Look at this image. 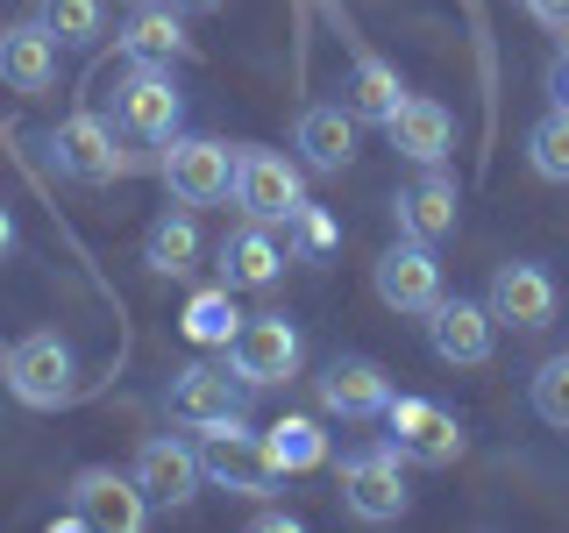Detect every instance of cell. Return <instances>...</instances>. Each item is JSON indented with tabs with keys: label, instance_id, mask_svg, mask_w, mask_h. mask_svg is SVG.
I'll return each instance as SVG.
<instances>
[{
	"label": "cell",
	"instance_id": "33",
	"mask_svg": "<svg viewBox=\"0 0 569 533\" xmlns=\"http://www.w3.org/2000/svg\"><path fill=\"white\" fill-rule=\"evenodd\" d=\"M257 526H263V533H299L292 512H257Z\"/></svg>",
	"mask_w": 569,
	"mask_h": 533
},
{
	"label": "cell",
	"instance_id": "29",
	"mask_svg": "<svg viewBox=\"0 0 569 533\" xmlns=\"http://www.w3.org/2000/svg\"><path fill=\"white\" fill-rule=\"evenodd\" d=\"M527 399H533V413H541V426H556V434H569V355H548V363L533 370Z\"/></svg>",
	"mask_w": 569,
	"mask_h": 533
},
{
	"label": "cell",
	"instance_id": "12",
	"mask_svg": "<svg viewBox=\"0 0 569 533\" xmlns=\"http://www.w3.org/2000/svg\"><path fill=\"white\" fill-rule=\"evenodd\" d=\"M164 405H171V420L178 426H213V420H236L249 413V384L236 378V370H213V363H186V370H171V384H164Z\"/></svg>",
	"mask_w": 569,
	"mask_h": 533
},
{
	"label": "cell",
	"instance_id": "11",
	"mask_svg": "<svg viewBox=\"0 0 569 533\" xmlns=\"http://www.w3.org/2000/svg\"><path fill=\"white\" fill-rule=\"evenodd\" d=\"M129 476L142 484L150 512H178V505H192V497L207 491V476H200V449H192V441H178V434H150V441H142Z\"/></svg>",
	"mask_w": 569,
	"mask_h": 533
},
{
	"label": "cell",
	"instance_id": "28",
	"mask_svg": "<svg viewBox=\"0 0 569 533\" xmlns=\"http://www.w3.org/2000/svg\"><path fill=\"white\" fill-rule=\"evenodd\" d=\"M527 157H533V171H541L548 185H569V107H548V114L533 121Z\"/></svg>",
	"mask_w": 569,
	"mask_h": 533
},
{
	"label": "cell",
	"instance_id": "20",
	"mask_svg": "<svg viewBox=\"0 0 569 533\" xmlns=\"http://www.w3.org/2000/svg\"><path fill=\"white\" fill-rule=\"evenodd\" d=\"M284 271V249L278 235L263 221H242V228H228V242H221V284L228 292H271Z\"/></svg>",
	"mask_w": 569,
	"mask_h": 533
},
{
	"label": "cell",
	"instance_id": "4",
	"mask_svg": "<svg viewBox=\"0 0 569 533\" xmlns=\"http://www.w3.org/2000/svg\"><path fill=\"white\" fill-rule=\"evenodd\" d=\"M186 121V93H178L171 64H129L114 86V129L136 142H171Z\"/></svg>",
	"mask_w": 569,
	"mask_h": 533
},
{
	"label": "cell",
	"instance_id": "26",
	"mask_svg": "<svg viewBox=\"0 0 569 533\" xmlns=\"http://www.w3.org/2000/svg\"><path fill=\"white\" fill-rule=\"evenodd\" d=\"M178 328H186V342H200V349H228V342H236V328H242L236 292H228V284H207V292H192L186 313H178Z\"/></svg>",
	"mask_w": 569,
	"mask_h": 533
},
{
	"label": "cell",
	"instance_id": "17",
	"mask_svg": "<svg viewBox=\"0 0 569 533\" xmlns=\"http://www.w3.org/2000/svg\"><path fill=\"white\" fill-rule=\"evenodd\" d=\"M71 512L79 526H100V533H136L150 520V497H142L136 476H114V470H79L71 476Z\"/></svg>",
	"mask_w": 569,
	"mask_h": 533
},
{
	"label": "cell",
	"instance_id": "15",
	"mask_svg": "<svg viewBox=\"0 0 569 533\" xmlns=\"http://www.w3.org/2000/svg\"><path fill=\"white\" fill-rule=\"evenodd\" d=\"M491 334H498V320H491L485 299H449L441 292L435 313H427V342H435V355L456 363V370H485L491 363Z\"/></svg>",
	"mask_w": 569,
	"mask_h": 533
},
{
	"label": "cell",
	"instance_id": "25",
	"mask_svg": "<svg viewBox=\"0 0 569 533\" xmlns=\"http://www.w3.org/2000/svg\"><path fill=\"white\" fill-rule=\"evenodd\" d=\"M263 455L278 462V476L320 470V462H328V434H320V420H307V413H284L278 426H263Z\"/></svg>",
	"mask_w": 569,
	"mask_h": 533
},
{
	"label": "cell",
	"instance_id": "35",
	"mask_svg": "<svg viewBox=\"0 0 569 533\" xmlns=\"http://www.w3.org/2000/svg\"><path fill=\"white\" fill-rule=\"evenodd\" d=\"M171 8H178V14H213L221 0H171Z\"/></svg>",
	"mask_w": 569,
	"mask_h": 533
},
{
	"label": "cell",
	"instance_id": "24",
	"mask_svg": "<svg viewBox=\"0 0 569 533\" xmlns=\"http://www.w3.org/2000/svg\"><path fill=\"white\" fill-rule=\"evenodd\" d=\"M192 263H200V221H192V207L157 213V221L142 228V271L150 278H186Z\"/></svg>",
	"mask_w": 569,
	"mask_h": 533
},
{
	"label": "cell",
	"instance_id": "32",
	"mask_svg": "<svg viewBox=\"0 0 569 533\" xmlns=\"http://www.w3.org/2000/svg\"><path fill=\"white\" fill-rule=\"evenodd\" d=\"M548 93H556V107H569V50L556 58V71H548Z\"/></svg>",
	"mask_w": 569,
	"mask_h": 533
},
{
	"label": "cell",
	"instance_id": "31",
	"mask_svg": "<svg viewBox=\"0 0 569 533\" xmlns=\"http://www.w3.org/2000/svg\"><path fill=\"white\" fill-rule=\"evenodd\" d=\"M527 14L541 29H569V0H527Z\"/></svg>",
	"mask_w": 569,
	"mask_h": 533
},
{
	"label": "cell",
	"instance_id": "10",
	"mask_svg": "<svg viewBox=\"0 0 569 533\" xmlns=\"http://www.w3.org/2000/svg\"><path fill=\"white\" fill-rule=\"evenodd\" d=\"M370 284H378V299L391 313H406V320H427L435 313V299H441V263H435V242H391L378 263H370Z\"/></svg>",
	"mask_w": 569,
	"mask_h": 533
},
{
	"label": "cell",
	"instance_id": "5",
	"mask_svg": "<svg viewBox=\"0 0 569 533\" xmlns=\"http://www.w3.org/2000/svg\"><path fill=\"white\" fill-rule=\"evenodd\" d=\"M299 363H307V342H299V328L284 313H257L236 328V342H228V370L249 384V391H271V384H292Z\"/></svg>",
	"mask_w": 569,
	"mask_h": 533
},
{
	"label": "cell",
	"instance_id": "8",
	"mask_svg": "<svg viewBox=\"0 0 569 533\" xmlns=\"http://www.w3.org/2000/svg\"><path fill=\"white\" fill-rule=\"evenodd\" d=\"M157 178L171 185L178 207H221L228 185H236V150L213 135H171L164 157H157Z\"/></svg>",
	"mask_w": 569,
	"mask_h": 533
},
{
	"label": "cell",
	"instance_id": "21",
	"mask_svg": "<svg viewBox=\"0 0 569 533\" xmlns=\"http://www.w3.org/2000/svg\"><path fill=\"white\" fill-rule=\"evenodd\" d=\"M292 142H299V164L313 178H342L356 164V114L349 107H307Z\"/></svg>",
	"mask_w": 569,
	"mask_h": 533
},
{
	"label": "cell",
	"instance_id": "19",
	"mask_svg": "<svg viewBox=\"0 0 569 533\" xmlns=\"http://www.w3.org/2000/svg\"><path fill=\"white\" fill-rule=\"evenodd\" d=\"M385 135H391V150H399L406 164H441V157L456 150V121H449V107L427 100V93H406V100H399V114L385 121Z\"/></svg>",
	"mask_w": 569,
	"mask_h": 533
},
{
	"label": "cell",
	"instance_id": "34",
	"mask_svg": "<svg viewBox=\"0 0 569 533\" xmlns=\"http://www.w3.org/2000/svg\"><path fill=\"white\" fill-rule=\"evenodd\" d=\"M8 257H14V213L0 207V263H8Z\"/></svg>",
	"mask_w": 569,
	"mask_h": 533
},
{
	"label": "cell",
	"instance_id": "16",
	"mask_svg": "<svg viewBox=\"0 0 569 533\" xmlns=\"http://www.w3.org/2000/svg\"><path fill=\"white\" fill-rule=\"evenodd\" d=\"M456 213H462L456 178L441 164H420V178L399 185V200H391V228L406 242H441V235H456Z\"/></svg>",
	"mask_w": 569,
	"mask_h": 533
},
{
	"label": "cell",
	"instance_id": "14",
	"mask_svg": "<svg viewBox=\"0 0 569 533\" xmlns=\"http://www.w3.org/2000/svg\"><path fill=\"white\" fill-rule=\"evenodd\" d=\"M313 399L328 420H385L391 405V378L385 363H370V355H328L313 378Z\"/></svg>",
	"mask_w": 569,
	"mask_h": 533
},
{
	"label": "cell",
	"instance_id": "30",
	"mask_svg": "<svg viewBox=\"0 0 569 533\" xmlns=\"http://www.w3.org/2000/svg\"><path fill=\"white\" fill-rule=\"evenodd\" d=\"M284 235H292V249H299V257H328V249H335V213L307 200V207L292 213V221H284Z\"/></svg>",
	"mask_w": 569,
	"mask_h": 533
},
{
	"label": "cell",
	"instance_id": "18",
	"mask_svg": "<svg viewBox=\"0 0 569 533\" xmlns=\"http://www.w3.org/2000/svg\"><path fill=\"white\" fill-rule=\"evenodd\" d=\"M58 36L43 22H8L0 29V86H14V93H50L58 86Z\"/></svg>",
	"mask_w": 569,
	"mask_h": 533
},
{
	"label": "cell",
	"instance_id": "9",
	"mask_svg": "<svg viewBox=\"0 0 569 533\" xmlns=\"http://www.w3.org/2000/svg\"><path fill=\"white\" fill-rule=\"evenodd\" d=\"M385 434L399 441V455L406 462H427V470H449V462H462V420L449 413V405H435V399H406V391H391V405H385Z\"/></svg>",
	"mask_w": 569,
	"mask_h": 533
},
{
	"label": "cell",
	"instance_id": "23",
	"mask_svg": "<svg viewBox=\"0 0 569 533\" xmlns=\"http://www.w3.org/2000/svg\"><path fill=\"white\" fill-rule=\"evenodd\" d=\"M399 100H406V79H399V64L391 58H378V50H363V58L349 64V86H342V107L356 121H385L399 114Z\"/></svg>",
	"mask_w": 569,
	"mask_h": 533
},
{
	"label": "cell",
	"instance_id": "2",
	"mask_svg": "<svg viewBox=\"0 0 569 533\" xmlns=\"http://www.w3.org/2000/svg\"><path fill=\"white\" fill-rule=\"evenodd\" d=\"M228 200L242 207V221H263V228H284L299 207H307V171L292 157L263 150V142H242L236 150V185Z\"/></svg>",
	"mask_w": 569,
	"mask_h": 533
},
{
	"label": "cell",
	"instance_id": "6",
	"mask_svg": "<svg viewBox=\"0 0 569 533\" xmlns=\"http://www.w3.org/2000/svg\"><path fill=\"white\" fill-rule=\"evenodd\" d=\"M50 157H58V171L71 185H114V178H129L142 157L121 150V129L100 114H64L58 135H50Z\"/></svg>",
	"mask_w": 569,
	"mask_h": 533
},
{
	"label": "cell",
	"instance_id": "27",
	"mask_svg": "<svg viewBox=\"0 0 569 533\" xmlns=\"http://www.w3.org/2000/svg\"><path fill=\"white\" fill-rule=\"evenodd\" d=\"M36 22L58 36V50H93L107 36V0H36Z\"/></svg>",
	"mask_w": 569,
	"mask_h": 533
},
{
	"label": "cell",
	"instance_id": "22",
	"mask_svg": "<svg viewBox=\"0 0 569 533\" xmlns=\"http://www.w3.org/2000/svg\"><path fill=\"white\" fill-rule=\"evenodd\" d=\"M121 50H129V64H178V58H192V36L171 0H136L129 29H121Z\"/></svg>",
	"mask_w": 569,
	"mask_h": 533
},
{
	"label": "cell",
	"instance_id": "7",
	"mask_svg": "<svg viewBox=\"0 0 569 533\" xmlns=\"http://www.w3.org/2000/svg\"><path fill=\"white\" fill-rule=\"evenodd\" d=\"M8 391L22 405H36V413H58V405H71V391H79V363H71L64 334H50V328L22 334V342L8 349Z\"/></svg>",
	"mask_w": 569,
	"mask_h": 533
},
{
	"label": "cell",
	"instance_id": "13",
	"mask_svg": "<svg viewBox=\"0 0 569 533\" xmlns=\"http://www.w3.org/2000/svg\"><path fill=\"white\" fill-rule=\"evenodd\" d=\"M485 306H491L498 328H512V334H541V328H556L562 292H556V278H548L541 263H498Z\"/></svg>",
	"mask_w": 569,
	"mask_h": 533
},
{
	"label": "cell",
	"instance_id": "3",
	"mask_svg": "<svg viewBox=\"0 0 569 533\" xmlns=\"http://www.w3.org/2000/svg\"><path fill=\"white\" fill-rule=\"evenodd\" d=\"M342 505L356 512L363 526H391V520H406V455H399V441H370V449H356L342 462Z\"/></svg>",
	"mask_w": 569,
	"mask_h": 533
},
{
	"label": "cell",
	"instance_id": "1",
	"mask_svg": "<svg viewBox=\"0 0 569 533\" xmlns=\"http://www.w3.org/2000/svg\"><path fill=\"white\" fill-rule=\"evenodd\" d=\"M200 476L213 491H236V497H278V484H284L278 462L263 455V434L249 426V413L200 426Z\"/></svg>",
	"mask_w": 569,
	"mask_h": 533
}]
</instances>
